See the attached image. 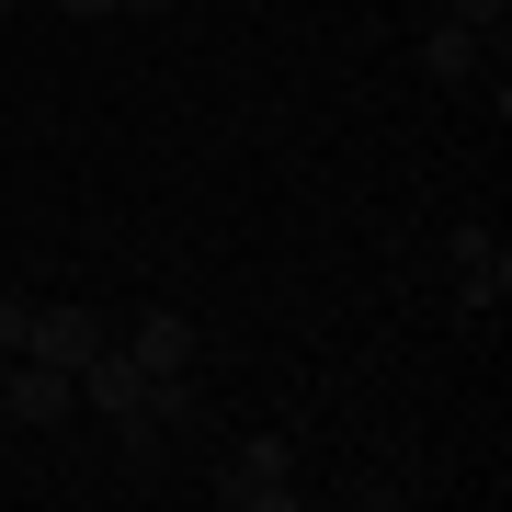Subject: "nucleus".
I'll list each match as a JSON object with an SVG mask.
<instances>
[{
    "label": "nucleus",
    "mask_w": 512,
    "mask_h": 512,
    "mask_svg": "<svg viewBox=\"0 0 512 512\" xmlns=\"http://www.w3.org/2000/svg\"><path fill=\"white\" fill-rule=\"evenodd\" d=\"M217 501H228V512H296V444H285V433H251V444L217 467Z\"/></svg>",
    "instance_id": "obj_1"
},
{
    "label": "nucleus",
    "mask_w": 512,
    "mask_h": 512,
    "mask_svg": "<svg viewBox=\"0 0 512 512\" xmlns=\"http://www.w3.org/2000/svg\"><path fill=\"white\" fill-rule=\"evenodd\" d=\"M444 262H456V308H478V319H490L501 296H512V251H501V239L478 228V217H467L456 239H444Z\"/></svg>",
    "instance_id": "obj_2"
},
{
    "label": "nucleus",
    "mask_w": 512,
    "mask_h": 512,
    "mask_svg": "<svg viewBox=\"0 0 512 512\" xmlns=\"http://www.w3.org/2000/svg\"><path fill=\"white\" fill-rule=\"evenodd\" d=\"M103 342H114V319H103V308H35V330H23V353H46V365H69V376L92 365Z\"/></svg>",
    "instance_id": "obj_3"
},
{
    "label": "nucleus",
    "mask_w": 512,
    "mask_h": 512,
    "mask_svg": "<svg viewBox=\"0 0 512 512\" xmlns=\"http://www.w3.org/2000/svg\"><path fill=\"white\" fill-rule=\"evenodd\" d=\"M114 342H126L148 376H183V365H194V319H183V308H137L126 330H114Z\"/></svg>",
    "instance_id": "obj_4"
},
{
    "label": "nucleus",
    "mask_w": 512,
    "mask_h": 512,
    "mask_svg": "<svg viewBox=\"0 0 512 512\" xmlns=\"http://www.w3.org/2000/svg\"><path fill=\"white\" fill-rule=\"evenodd\" d=\"M137 399H148V365H137L126 342H103L92 365H80V410H103V421H114V410H137Z\"/></svg>",
    "instance_id": "obj_5"
},
{
    "label": "nucleus",
    "mask_w": 512,
    "mask_h": 512,
    "mask_svg": "<svg viewBox=\"0 0 512 512\" xmlns=\"http://www.w3.org/2000/svg\"><path fill=\"white\" fill-rule=\"evenodd\" d=\"M478 46H490V35H467V23H433V35H421V80H444V92H456V80H478Z\"/></svg>",
    "instance_id": "obj_6"
},
{
    "label": "nucleus",
    "mask_w": 512,
    "mask_h": 512,
    "mask_svg": "<svg viewBox=\"0 0 512 512\" xmlns=\"http://www.w3.org/2000/svg\"><path fill=\"white\" fill-rule=\"evenodd\" d=\"M114 456H126V478L148 490V478L171 467V433H160V421H148V410H114Z\"/></svg>",
    "instance_id": "obj_7"
},
{
    "label": "nucleus",
    "mask_w": 512,
    "mask_h": 512,
    "mask_svg": "<svg viewBox=\"0 0 512 512\" xmlns=\"http://www.w3.org/2000/svg\"><path fill=\"white\" fill-rule=\"evenodd\" d=\"M23 330H35V308H23V296H0V365L23 353Z\"/></svg>",
    "instance_id": "obj_8"
},
{
    "label": "nucleus",
    "mask_w": 512,
    "mask_h": 512,
    "mask_svg": "<svg viewBox=\"0 0 512 512\" xmlns=\"http://www.w3.org/2000/svg\"><path fill=\"white\" fill-rule=\"evenodd\" d=\"M444 12H456L467 35H501V12H512V0H444Z\"/></svg>",
    "instance_id": "obj_9"
},
{
    "label": "nucleus",
    "mask_w": 512,
    "mask_h": 512,
    "mask_svg": "<svg viewBox=\"0 0 512 512\" xmlns=\"http://www.w3.org/2000/svg\"><path fill=\"white\" fill-rule=\"evenodd\" d=\"M57 12H69V23H114V0H57Z\"/></svg>",
    "instance_id": "obj_10"
},
{
    "label": "nucleus",
    "mask_w": 512,
    "mask_h": 512,
    "mask_svg": "<svg viewBox=\"0 0 512 512\" xmlns=\"http://www.w3.org/2000/svg\"><path fill=\"white\" fill-rule=\"evenodd\" d=\"M114 12H137V23H160V12H171V0H114Z\"/></svg>",
    "instance_id": "obj_11"
},
{
    "label": "nucleus",
    "mask_w": 512,
    "mask_h": 512,
    "mask_svg": "<svg viewBox=\"0 0 512 512\" xmlns=\"http://www.w3.org/2000/svg\"><path fill=\"white\" fill-rule=\"evenodd\" d=\"M12 12H23V0H0V23H12Z\"/></svg>",
    "instance_id": "obj_12"
}]
</instances>
